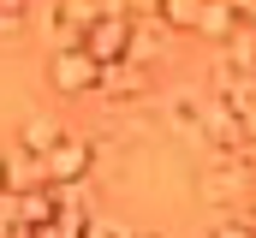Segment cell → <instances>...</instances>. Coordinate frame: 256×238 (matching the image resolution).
I'll use <instances>...</instances> for the list:
<instances>
[{"label":"cell","mask_w":256,"mask_h":238,"mask_svg":"<svg viewBox=\"0 0 256 238\" xmlns=\"http://www.w3.org/2000/svg\"><path fill=\"white\" fill-rule=\"evenodd\" d=\"M78 48L96 60V66H120L131 54V18L120 6H102L90 24H84V36H78Z\"/></svg>","instance_id":"1"},{"label":"cell","mask_w":256,"mask_h":238,"mask_svg":"<svg viewBox=\"0 0 256 238\" xmlns=\"http://www.w3.org/2000/svg\"><path fill=\"white\" fill-rule=\"evenodd\" d=\"M42 167H48V184H54V190L84 184L90 167H96V143H84V137H60V143H54V155H48Z\"/></svg>","instance_id":"2"},{"label":"cell","mask_w":256,"mask_h":238,"mask_svg":"<svg viewBox=\"0 0 256 238\" xmlns=\"http://www.w3.org/2000/svg\"><path fill=\"white\" fill-rule=\"evenodd\" d=\"M48 84H54L60 96H84V90L102 84V66L84 54V48H60V54L48 60Z\"/></svg>","instance_id":"3"},{"label":"cell","mask_w":256,"mask_h":238,"mask_svg":"<svg viewBox=\"0 0 256 238\" xmlns=\"http://www.w3.org/2000/svg\"><path fill=\"white\" fill-rule=\"evenodd\" d=\"M48 184V167L36 161V155H24V149H6L0 155V190L6 196H30V190H42Z\"/></svg>","instance_id":"4"},{"label":"cell","mask_w":256,"mask_h":238,"mask_svg":"<svg viewBox=\"0 0 256 238\" xmlns=\"http://www.w3.org/2000/svg\"><path fill=\"white\" fill-rule=\"evenodd\" d=\"M167 36H173V30H167V24L155 18V6H143V24H131V54H126V60L149 72L155 60L167 54Z\"/></svg>","instance_id":"5"},{"label":"cell","mask_w":256,"mask_h":238,"mask_svg":"<svg viewBox=\"0 0 256 238\" xmlns=\"http://www.w3.org/2000/svg\"><path fill=\"white\" fill-rule=\"evenodd\" d=\"M244 167H232V161H214V167H202V178H196V190H202V202H238L244 196Z\"/></svg>","instance_id":"6"},{"label":"cell","mask_w":256,"mask_h":238,"mask_svg":"<svg viewBox=\"0 0 256 238\" xmlns=\"http://www.w3.org/2000/svg\"><path fill=\"white\" fill-rule=\"evenodd\" d=\"M108 102H137V96H149V72L143 66H131V60H120V66H102V84H96Z\"/></svg>","instance_id":"7"},{"label":"cell","mask_w":256,"mask_h":238,"mask_svg":"<svg viewBox=\"0 0 256 238\" xmlns=\"http://www.w3.org/2000/svg\"><path fill=\"white\" fill-rule=\"evenodd\" d=\"M60 137H66V131L54 125V119H48V114H36V119H24V125H18V143H12V149H24V155H36V161H48Z\"/></svg>","instance_id":"8"},{"label":"cell","mask_w":256,"mask_h":238,"mask_svg":"<svg viewBox=\"0 0 256 238\" xmlns=\"http://www.w3.org/2000/svg\"><path fill=\"white\" fill-rule=\"evenodd\" d=\"M232 30H238V6H232V0H202V6H196V36L232 42Z\"/></svg>","instance_id":"9"},{"label":"cell","mask_w":256,"mask_h":238,"mask_svg":"<svg viewBox=\"0 0 256 238\" xmlns=\"http://www.w3.org/2000/svg\"><path fill=\"white\" fill-rule=\"evenodd\" d=\"M48 220H60V190H54V184H42V190L18 196V232H30V226H48Z\"/></svg>","instance_id":"10"},{"label":"cell","mask_w":256,"mask_h":238,"mask_svg":"<svg viewBox=\"0 0 256 238\" xmlns=\"http://www.w3.org/2000/svg\"><path fill=\"white\" fill-rule=\"evenodd\" d=\"M167 114H173V131H179V137H202V119H208V108H202V102H196L191 90H179V96H173V108H167Z\"/></svg>","instance_id":"11"},{"label":"cell","mask_w":256,"mask_h":238,"mask_svg":"<svg viewBox=\"0 0 256 238\" xmlns=\"http://www.w3.org/2000/svg\"><path fill=\"white\" fill-rule=\"evenodd\" d=\"M24 18H30V6H18V0H0V42H12V36L24 30Z\"/></svg>","instance_id":"12"},{"label":"cell","mask_w":256,"mask_h":238,"mask_svg":"<svg viewBox=\"0 0 256 238\" xmlns=\"http://www.w3.org/2000/svg\"><path fill=\"white\" fill-rule=\"evenodd\" d=\"M208 238H256V226H250V220H214Z\"/></svg>","instance_id":"13"},{"label":"cell","mask_w":256,"mask_h":238,"mask_svg":"<svg viewBox=\"0 0 256 238\" xmlns=\"http://www.w3.org/2000/svg\"><path fill=\"white\" fill-rule=\"evenodd\" d=\"M24 238H72V232H66L60 220H48V226H30V232H24Z\"/></svg>","instance_id":"14"},{"label":"cell","mask_w":256,"mask_h":238,"mask_svg":"<svg viewBox=\"0 0 256 238\" xmlns=\"http://www.w3.org/2000/svg\"><path fill=\"white\" fill-rule=\"evenodd\" d=\"M84 238H131V232H114V226H102V220H96V226H90Z\"/></svg>","instance_id":"15"},{"label":"cell","mask_w":256,"mask_h":238,"mask_svg":"<svg viewBox=\"0 0 256 238\" xmlns=\"http://www.w3.org/2000/svg\"><path fill=\"white\" fill-rule=\"evenodd\" d=\"M131 238H155V232H131Z\"/></svg>","instance_id":"16"}]
</instances>
